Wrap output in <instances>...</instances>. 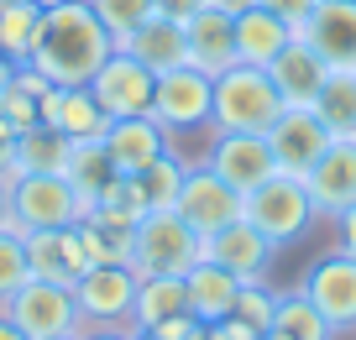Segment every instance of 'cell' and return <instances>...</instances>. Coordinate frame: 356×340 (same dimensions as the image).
<instances>
[{
    "label": "cell",
    "mask_w": 356,
    "mask_h": 340,
    "mask_svg": "<svg viewBox=\"0 0 356 340\" xmlns=\"http://www.w3.org/2000/svg\"><path fill=\"white\" fill-rule=\"evenodd\" d=\"M111 53H115V37L95 16V6L89 0H63V6H47L42 11V26H37V42H32L26 63L37 74H47L53 84L74 89V84H89L100 74V63Z\"/></svg>",
    "instance_id": "cell-1"
},
{
    "label": "cell",
    "mask_w": 356,
    "mask_h": 340,
    "mask_svg": "<svg viewBox=\"0 0 356 340\" xmlns=\"http://www.w3.org/2000/svg\"><path fill=\"white\" fill-rule=\"evenodd\" d=\"M283 99L267 79V68L231 63L225 74H215V105H210V131H252L267 136V126L283 115Z\"/></svg>",
    "instance_id": "cell-2"
},
{
    "label": "cell",
    "mask_w": 356,
    "mask_h": 340,
    "mask_svg": "<svg viewBox=\"0 0 356 340\" xmlns=\"http://www.w3.org/2000/svg\"><path fill=\"white\" fill-rule=\"evenodd\" d=\"M204 257V236L178 209H147L131 231V267L136 277H184Z\"/></svg>",
    "instance_id": "cell-3"
},
{
    "label": "cell",
    "mask_w": 356,
    "mask_h": 340,
    "mask_svg": "<svg viewBox=\"0 0 356 340\" xmlns=\"http://www.w3.org/2000/svg\"><path fill=\"white\" fill-rule=\"evenodd\" d=\"M11 215L26 231H58L89 215V199L68 184V173H16L11 178Z\"/></svg>",
    "instance_id": "cell-4"
},
{
    "label": "cell",
    "mask_w": 356,
    "mask_h": 340,
    "mask_svg": "<svg viewBox=\"0 0 356 340\" xmlns=\"http://www.w3.org/2000/svg\"><path fill=\"white\" fill-rule=\"evenodd\" d=\"M241 215L252 220V225H257V231H262L273 246L299 241V236L314 225L309 188H304V178H293V173H273L267 184H257L252 194H246Z\"/></svg>",
    "instance_id": "cell-5"
},
{
    "label": "cell",
    "mask_w": 356,
    "mask_h": 340,
    "mask_svg": "<svg viewBox=\"0 0 356 340\" xmlns=\"http://www.w3.org/2000/svg\"><path fill=\"white\" fill-rule=\"evenodd\" d=\"M0 314L11 319L26 340H58V335H84V314H79V298L68 283H47V277H32V283L16 288V298Z\"/></svg>",
    "instance_id": "cell-6"
},
{
    "label": "cell",
    "mask_w": 356,
    "mask_h": 340,
    "mask_svg": "<svg viewBox=\"0 0 356 340\" xmlns=\"http://www.w3.org/2000/svg\"><path fill=\"white\" fill-rule=\"evenodd\" d=\"M136 267L131 262H95L89 273H79L74 298H79V314H84V330L95 325H131V309H136Z\"/></svg>",
    "instance_id": "cell-7"
},
{
    "label": "cell",
    "mask_w": 356,
    "mask_h": 340,
    "mask_svg": "<svg viewBox=\"0 0 356 340\" xmlns=\"http://www.w3.org/2000/svg\"><path fill=\"white\" fill-rule=\"evenodd\" d=\"M210 105H215V79L200 74L194 63H178L168 74H157V95H152V121L173 131H194L210 126Z\"/></svg>",
    "instance_id": "cell-8"
},
{
    "label": "cell",
    "mask_w": 356,
    "mask_h": 340,
    "mask_svg": "<svg viewBox=\"0 0 356 340\" xmlns=\"http://www.w3.org/2000/svg\"><path fill=\"white\" fill-rule=\"evenodd\" d=\"M100 110L111 121H126V115H152V95H157V74L147 63H136L126 47H115L100 63V74L89 79Z\"/></svg>",
    "instance_id": "cell-9"
},
{
    "label": "cell",
    "mask_w": 356,
    "mask_h": 340,
    "mask_svg": "<svg viewBox=\"0 0 356 340\" xmlns=\"http://www.w3.org/2000/svg\"><path fill=\"white\" fill-rule=\"evenodd\" d=\"M241 204H246L241 188H231L210 163H200V168H189V173H184V184H178V204H173V209L189 220L200 236H215L220 225L241 220Z\"/></svg>",
    "instance_id": "cell-10"
},
{
    "label": "cell",
    "mask_w": 356,
    "mask_h": 340,
    "mask_svg": "<svg viewBox=\"0 0 356 340\" xmlns=\"http://www.w3.org/2000/svg\"><path fill=\"white\" fill-rule=\"evenodd\" d=\"M299 288L309 293V304L330 319L335 335L356 330V257H346L341 246H335L330 257H320V262L304 273Z\"/></svg>",
    "instance_id": "cell-11"
},
{
    "label": "cell",
    "mask_w": 356,
    "mask_h": 340,
    "mask_svg": "<svg viewBox=\"0 0 356 340\" xmlns=\"http://www.w3.org/2000/svg\"><path fill=\"white\" fill-rule=\"evenodd\" d=\"M330 142H335L330 126H325L309 105L283 110L278 121L267 126V147H273V157H278V173H293V178L309 173V168L325 157V147H330Z\"/></svg>",
    "instance_id": "cell-12"
},
{
    "label": "cell",
    "mask_w": 356,
    "mask_h": 340,
    "mask_svg": "<svg viewBox=\"0 0 356 340\" xmlns=\"http://www.w3.org/2000/svg\"><path fill=\"white\" fill-rule=\"evenodd\" d=\"M204 163H210L231 188H241V194H252L257 184H267V178L278 173V157H273L267 136H252V131H215Z\"/></svg>",
    "instance_id": "cell-13"
},
{
    "label": "cell",
    "mask_w": 356,
    "mask_h": 340,
    "mask_svg": "<svg viewBox=\"0 0 356 340\" xmlns=\"http://www.w3.org/2000/svg\"><path fill=\"white\" fill-rule=\"evenodd\" d=\"M304 188H309L314 215L335 220L356 204V136H335L325 147V157L304 173Z\"/></svg>",
    "instance_id": "cell-14"
},
{
    "label": "cell",
    "mask_w": 356,
    "mask_h": 340,
    "mask_svg": "<svg viewBox=\"0 0 356 340\" xmlns=\"http://www.w3.org/2000/svg\"><path fill=\"white\" fill-rule=\"evenodd\" d=\"M273 252L278 246L267 241L262 231H257L252 220H231V225H220L215 236H204V257L210 262H220L225 273H236L241 283H262V273H267V262H273Z\"/></svg>",
    "instance_id": "cell-15"
},
{
    "label": "cell",
    "mask_w": 356,
    "mask_h": 340,
    "mask_svg": "<svg viewBox=\"0 0 356 340\" xmlns=\"http://www.w3.org/2000/svg\"><path fill=\"white\" fill-rule=\"evenodd\" d=\"M100 147L111 152L115 173L121 178H136L142 168H152L157 157H168L173 147H168V131L152 121V115H126V121H111L100 136Z\"/></svg>",
    "instance_id": "cell-16"
},
{
    "label": "cell",
    "mask_w": 356,
    "mask_h": 340,
    "mask_svg": "<svg viewBox=\"0 0 356 340\" xmlns=\"http://www.w3.org/2000/svg\"><path fill=\"white\" fill-rule=\"evenodd\" d=\"M184 47H189V63L200 68V74H225V68L236 63V16L231 6H204L200 16H189L184 22Z\"/></svg>",
    "instance_id": "cell-17"
},
{
    "label": "cell",
    "mask_w": 356,
    "mask_h": 340,
    "mask_svg": "<svg viewBox=\"0 0 356 340\" xmlns=\"http://www.w3.org/2000/svg\"><path fill=\"white\" fill-rule=\"evenodd\" d=\"M26 262H32V277H47V283H79V273H89V252L79 225H58V231H26Z\"/></svg>",
    "instance_id": "cell-18"
},
{
    "label": "cell",
    "mask_w": 356,
    "mask_h": 340,
    "mask_svg": "<svg viewBox=\"0 0 356 340\" xmlns=\"http://www.w3.org/2000/svg\"><path fill=\"white\" fill-rule=\"evenodd\" d=\"M267 79H273V89H278L283 105L299 110V105H314V99H320L325 79H330V63H325L309 42H299V37H293V42L283 47L273 63H267Z\"/></svg>",
    "instance_id": "cell-19"
},
{
    "label": "cell",
    "mask_w": 356,
    "mask_h": 340,
    "mask_svg": "<svg viewBox=\"0 0 356 340\" xmlns=\"http://www.w3.org/2000/svg\"><path fill=\"white\" fill-rule=\"evenodd\" d=\"M293 37L309 42L330 68H356V0H325Z\"/></svg>",
    "instance_id": "cell-20"
},
{
    "label": "cell",
    "mask_w": 356,
    "mask_h": 340,
    "mask_svg": "<svg viewBox=\"0 0 356 340\" xmlns=\"http://www.w3.org/2000/svg\"><path fill=\"white\" fill-rule=\"evenodd\" d=\"M236 63H252V68H267L283 47L293 42V26L283 22L278 11H267L262 0H246L236 6Z\"/></svg>",
    "instance_id": "cell-21"
},
{
    "label": "cell",
    "mask_w": 356,
    "mask_h": 340,
    "mask_svg": "<svg viewBox=\"0 0 356 340\" xmlns=\"http://www.w3.org/2000/svg\"><path fill=\"white\" fill-rule=\"evenodd\" d=\"M42 121L58 126L68 142H100L105 126H111V115L100 110V99H95V89H89V84H74V89L53 84L42 95Z\"/></svg>",
    "instance_id": "cell-22"
},
{
    "label": "cell",
    "mask_w": 356,
    "mask_h": 340,
    "mask_svg": "<svg viewBox=\"0 0 356 340\" xmlns=\"http://www.w3.org/2000/svg\"><path fill=\"white\" fill-rule=\"evenodd\" d=\"M184 293H189V314L200 319V325H215V319H225V314L236 309L241 277L225 273V267L210 262V257H200V262L184 273Z\"/></svg>",
    "instance_id": "cell-23"
},
{
    "label": "cell",
    "mask_w": 356,
    "mask_h": 340,
    "mask_svg": "<svg viewBox=\"0 0 356 340\" xmlns=\"http://www.w3.org/2000/svg\"><path fill=\"white\" fill-rule=\"evenodd\" d=\"M115 47H126V53H131L136 63H147L152 74H168V68L189 63V47H184V22H168V16L142 22L131 37H121Z\"/></svg>",
    "instance_id": "cell-24"
},
{
    "label": "cell",
    "mask_w": 356,
    "mask_h": 340,
    "mask_svg": "<svg viewBox=\"0 0 356 340\" xmlns=\"http://www.w3.org/2000/svg\"><path fill=\"white\" fill-rule=\"evenodd\" d=\"M189 314V293H184V277H142L136 283V309H131V330H163L173 319Z\"/></svg>",
    "instance_id": "cell-25"
},
{
    "label": "cell",
    "mask_w": 356,
    "mask_h": 340,
    "mask_svg": "<svg viewBox=\"0 0 356 340\" xmlns=\"http://www.w3.org/2000/svg\"><path fill=\"white\" fill-rule=\"evenodd\" d=\"M267 340H335V330H330V319L309 304V293L293 288V293H278V304H273Z\"/></svg>",
    "instance_id": "cell-26"
},
{
    "label": "cell",
    "mask_w": 356,
    "mask_h": 340,
    "mask_svg": "<svg viewBox=\"0 0 356 340\" xmlns=\"http://www.w3.org/2000/svg\"><path fill=\"white\" fill-rule=\"evenodd\" d=\"M68 157H74V142L47 121L16 136V173H68Z\"/></svg>",
    "instance_id": "cell-27"
},
{
    "label": "cell",
    "mask_w": 356,
    "mask_h": 340,
    "mask_svg": "<svg viewBox=\"0 0 356 340\" xmlns=\"http://www.w3.org/2000/svg\"><path fill=\"white\" fill-rule=\"evenodd\" d=\"M131 231H136V220H115V215H100V209H89L79 220L89 262H131Z\"/></svg>",
    "instance_id": "cell-28"
},
{
    "label": "cell",
    "mask_w": 356,
    "mask_h": 340,
    "mask_svg": "<svg viewBox=\"0 0 356 340\" xmlns=\"http://www.w3.org/2000/svg\"><path fill=\"white\" fill-rule=\"evenodd\" d=\"M314 115L330 126V136H356V68H330L320 99H314Z\"/></svg>",
    "instance_id": "cell-29"
},
{
    "label": "cell",
    "mask_w": 356,
    "mask_h": 340,
    "mask_svg": "<svg viewBox=\"0 0 356 340\" xmlns=\"http://www.w3.org/2000/svg\"><path fill=\"white\" fill-rule=\"evenodd\" d=\"M37 26H42V6L37 0H0V58L26 63L37 42Z\"/></svg>",
    "instance_id": "cell-30"
},
{
    "label": "cell",
    "mask_w": 356,
    "mask_h": 340,
    "mask_svg": "<svg viewBox=\"0 0 356 340\" xmlns=\"http://www.w3.org/2000/svg\"><path fill=\"white\" fill-rule=\"evenodd\" d=\"M115 178H121V173H115L111 152H105L100 142H74V157H68V184L89 199V209H95V199H100Z\"/></svg>",
    "instance_id": "cell-31"
},
{
    "label": "cell",
    "mask_w": 356,
    "mask_h": 340,
    "mask_svg": "<svg viewBox=\"0 0 356 340\" xmlns=\"http://www.w3.org/2000/svg\"><path fill=\"white\" fill-rule=\"evenodd\" d=\"M184 173H189V163H178V152H168V157H157L152 168H142L131 184H136V194H142L147 209H173V204H178V184H184Z\"/></svg>",
    "instance_id": "cell-32"
},
{
    "label": "cell",
    "mask_w": 356,
    "mask_h": 340,
    "mask_svg": "<svg viewBox=\"0 0 356 340\" xmlns=\"http://www.w3.org/2000/svg\"><path fill=\"white\" fill-rule=\"evenodd\" d=\"M32 283V262H26V236L0 231V309L16 298V288Z\"/></svg>",
    "instance_id": "cell-33"
},
{
    "label": "cell",
    "mask_w": 356,
    "mask_h": 340,
    "mask_svg": "<svg viewBox=\"0 0 356 340\" xmlns=\"http://www.w3.org/2000/svg\"><path fill=\"white\" fill-rule=\"evenodd\" d=\"M95 6V16H100L105 26H111V37L121 42V37H131L142 22H152V0H89Z\"/></svg>",
    "instance_id": "cell-34"
},
{
    "label": "cell",
    "mask_w": 356,
    "mask_h": 340,
    "mask_svg": "<svg viewBox=\"0 0 356 340\" xmlns=\"http://www.w3.org/2000/svg\"><path fill=\"white\" fill-rule=\"evenodd\" d=\"M0 121L11 126L16 136H22V131H32V126H42V99H37V95H26V89L11 79V84L0 89Z\"/></svg>",
    "instance_id": "cell-35"
},
{
    "label": "cell",
    "mask_w": 356,
    "mask_h": 340,
    "mask_svg": "<svg viewBox=\"0 0 356 340\" xmlns=\"http://www.w3.org/2000/svg\"><path fill=\"white\" fill-rule=\"evenodd\" d=\"M273 304H278V293H267L262 283H241V293H236V319H246V325L257 330V335L267 340V319H273Z\"/></svg>",
    "instance_id": "cell-36"
},
{
    "label": "cell",
    "mask_w": 356,
    "mask_h": 340,
    "mask_svg": "<svg viewBox=\"0 0 356 340\" xmlns=\"http://www.w3.org/2000/svg\"><path fill=\"white\" fill-rule=\"evenodd\" d=\"M262 6H267V11H278V16H283V22H289V26H293V32H299V26H304V22H309V16H314V11H320L325 0H262Z\"/></svg>",
    "instance_id": "cell-37"
},
{
    "label": "cell",
    "mask_w": 356,
    "mask_h": 340,
    "mask_svg": "<svg viewBox=\"0 0 356 340\" xmlns=\"http://www.w3.org/2000/svg\"><path fill=\"white\" fill-rule=\"evenodd\" d=\"M204 340H262L246 319H236V314H225V319H215V325H204Z\"/></svg>",
    "instance_id": "cell-38"
},
{
    "label": "cell",
    "mask_w": 356,
    "mask_h": 340,
    "mask_svg": "<svg viewBox=\"0 0 356 340\" xmlns=\"http://www.w3.org/2000/svg\"><path fill=\"white\" fill-rule=\"evenodd\" d=\"M210 0H152V11L168 16V22H189V16H200Z\"/></svg>",
    "instance_id": "cell-39"
},
{
    "label": "cell",
    "mask_w": 356,
    "mask_h": 340,
    "mask_svg": "<svg viewBox=\"0 0 356 340\" xmlns=\"http://www.w3.org/2000/svg\"><path fill=\"white\" fill-rule=\"evenodd\" d=\"M16 178V131L0 121V184H11Z\"/></svg>",
    "instance_id": "cell-40"
},
{
    "label": "cell",
    "mask_w": 356,
    "mask_h": 340,
    "mask_svg": "<svg viewBox=\"0 0 356 340\" xmlns=\"http://www.w3.org/2000/svg\"><path fill=\"white\" fill-rule=\"evenodd\" d=\"M335 236H341V252L356 257V204L346 209V215H335Z\"/></svg>",
    "instance_id": "cell-41"
},
{
    "label": "cell",
    "mask_w": 356,
    "mask_h": 340,
    "mask_svg": "<svg viewBox=\"0 0 356 340\" xmlns=\"http://www.w3.org/2000/svg\"><path fill=\"white\" fill-rule=\"evenodd\" d=\"M79 340H131V330H121V325H95V330H84Z\"/></svg>",
    "instance_id": "cell-42"
},
{
    "label": "cell",
    "mask_w": 356,
    "mask_h": 340,
    "mask_svg": "<svg viewBox=\"0 0 356 340\" xmlns=\"http://www.w3.org/2000/svg\"><path fill=\"white\" fill-rule=\"evenodd\" d=\"M0 231H22L11 215V184H0Z\"/></svg>",
    "instance_id": "cell-43"
},
{
    "label": "cell",
    "mask_w": 356,
    "mask_h": 340,
    "mask_svg": "<svg viewBox=\"0 0 356 340\" xmlns=\"http://www.w3.org/2000/svg\"><path fill=\"white\" fill-rule=\"evenodd\" d=\"M0 340H26V335H22V330H16L11 319H6V314H0Z\"/></svg>",
    "instance_id": "cell-44"
},
{
    "label": "cell",
    "mask_w": 356,
    "mask_h": 340,
    "mask_svg": "<svg viewBox=\"0 0 356 340\" xmlns=\"http://www.w3.org/2000/svg\"><path fill=\"white\" fill-rule=\"evenodd\" d=\"M11 74H16V63H11V58H0V89L11 84Z\"/></svg>",
    "instance_id": "cell-45"
},
{
    "label": "cell",
    "mask_w": 356,
    "mask_h": 340,
    "mask_svg": "<svg viewBox=\"0 0 356 340\" xmlns=\"http://www.w3.org/2000/svg\"><path fill=\"white\" fill-rule=\"evenodd\" d=\"M37 6H42V11H47V6H63V0H37Z\"/></svg>",
    "instance_id": "cell-46"
},
{
    "label": "cell",
    "mask_w": 356,
    "mask_h": 340,
    "mask_svg": "<svg viewBox=\"0 0 356 340\" xmlns=\"http://www.w3.org/2000/svg\"><path fill=\"white\" fill-rule=\"evenodd\" d=\"M58 340H79V335H58Z\"/></svg>",
    "instance_id": "cell-47"
}]
</instances>
